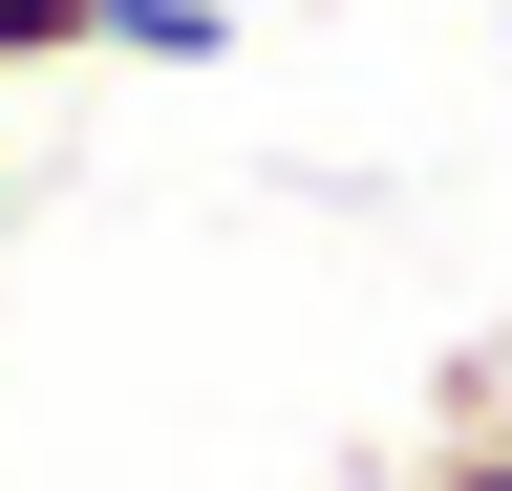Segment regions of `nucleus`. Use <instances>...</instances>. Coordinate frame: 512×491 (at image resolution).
I'll use <instances>...</instances> for the list:
<instances>
[{
	"instance_id": "1",
	"label": "nucleus",
	"mask_w": 512,
	"mask_h": 491,
	"mask_svg": "<svg viewBox=\"0 0 512 491\" xmlns=\"http://www.w3.org/2000/svg\"><path fill=\"white\" fill-rule=\"evenodd\" d=\"M406 491H512V342H470V363L427 385V470H406Z\"/></svg>"
},
{
	"instance_id": "2",
	"label": "nucleus",
	"mask_w": 512,
	"mask_h": 491,
	"mask_svg": "<svg viewBox=\"0 0 512 491\" xmlns=\"http://www.w3.org/2000/svg\"><path fill=\"white\" fill-rule=\"evenodd\" d=\"M107 65H235V0H107Z\"/></svg>"
},
{
	"instance_id": "3",
	"label": "nucleus",
	"mask_w": 512,
	"mask_h": 491,
	"mask_svg": "<svg viewBox=\"0 0 512 491\" xmlns=\"http://www.w3.org/2000/svg\"><path fill=\"white\" fill-rule=\"evenodd\" d=\"M22 65H107V0H0V86Z\"/></svg>"
}]
</instances>
